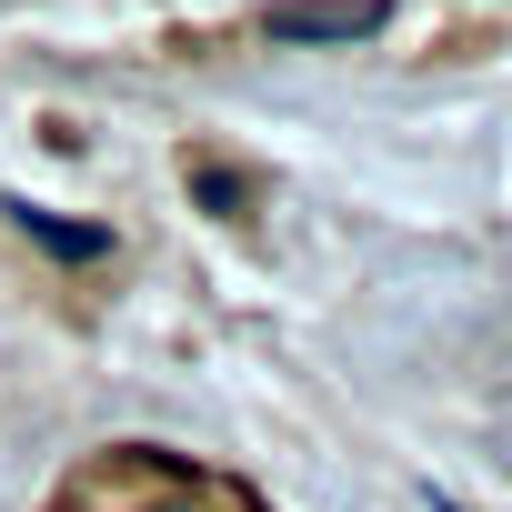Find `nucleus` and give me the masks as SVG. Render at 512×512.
<instances>
[{
  "instance_id": "1",
  "label": "nucleus",
  "mask_w": 512,
  "mask_h": 512,
  "mask_svg": "<svg viewBox=\"0 0 512 512\" xmlns=\"http://www.w3.org/2000/svg\"><path fill=\"white\" fill-rule=\"evenodd\" d=\"M392 21V0H272L262 31L272 41H372Z\"/></svg>"
}]
</instances>
